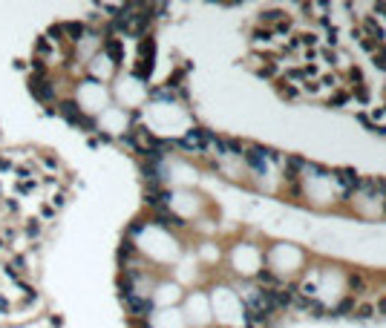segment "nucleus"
I'll use <instances>...</instances> for the list:
<instances>
[{
  "mask_svg": "<svg viewBox=\"0 0 386 328\" xmlns=\"http://www.w3.org/2000/svg\"><path fill=\"white\" fill-rule=\"evenodd\" d=\"M176 147H182V150H190V153H205V147L211 144V132L196 127V130H188V136L179 141H173Z\"/></svg>",
  "mask_w": 386,
  "mask_h": 328,
  "instance_id": "1",
  "label": "nucleus"
},
{
  "mask_svg": "<svg viewBox=\"0 0 386 328\" xmlns=\"http://www.w3.org/2000/svg\"><path fill=\"white\" fill-rule=\"evenodd\" d=\"M61 115H64L69 124H75V127H84V130H95V121L84 115V112H81V107H78L75 101H64V104H61Z\"/></svg>",
  "mask_w": 386,
  "mask_h": 328,
  "instance_id": "2",
  "label": "nucleus"
},
{
  "mask_svg": "<svg viewBox=\"0 0 386 328\" xmlns=\"http://www.w3.org/2000/svg\"><path fill=\"white\" fill-rule=\"evenodd\" d=\"M332 176H335V182L346 190V196H349L352 190H357V184H360V176H357L352 167H340V170H335Z\"/></svg>",
  "mask_w": 386,
  "mask_h": 328,
  "instance_id": "3",
  "label": "nucleus"
},
{
  "mask_svg": "<svg viewBox=\"0 0 386 328\" xmlns=\"http://www.w3.org/2000/svg\"><path fill=\"white\" fill-rule=\"evenodd\" d=\"M29 89H32V95H35L41 104H49L52 98H55V92H52V87H49V81H44L41 75H35V78L29 81Z\"/></svg>",
  "mask_w": 386,
  "mask_h": 328,
  "instance_id": "4",
  "label": "nucleus"
},
{
  "mask_svg": "<svg viewBox=\"0 0 386 328\" xmlns=\"http://www.w3.org/2000/svg\"><path fill=\"white\" fill-rule=\"evenodd\" d=\"M245 320L251 322V328H254V325H268L271 317L260 305H256V302H248V305H245Z\"/></svg>",
  "mask_w": 386,
  "mask_h": 328,
  "instance_id": "5",
  "label": "nucleus"
},
{
  "mask_svg": "<svg viewBox=\"0 0 386 328\" xmlns=\"http://www.w3.org/2000/svg\"><path fill=\"white\" fill-rule=\"evenodd\" d=\"M104 52L109 55V61H113L116 66L124 64V44L118 41V37H107V41H104Z\"/></svg>",
  "mask_w": 386,
  "mask_h": 328,
  "instance_id": "6",
  "label": "nucleus"
},
{
  "mask_svg": "<svg viewBox=\"0 0 386 328\" xmlns=\"http://www.w3.org/2000/svg\"><path fill=\"white\" fill-rule=\"evenodd\" d=\"M124 302L130 305V311L136 314V317H150V311H153V302L144 297H136V294H133L130 299H124Z\"/></svg>",
  "mask_w": 386,
  "mask_h": 328,
  "instance_id": "7",
  "label": "nucleus"
},
{
  "mask_svg": "<svg viewBox=\"0 0 386 328\" xmlns=\"http://www.w3.org/2000/svg\"><path fill=\"white\" fill-rule=\"evenodd\" d=\"M242 159H245L248 164L256 170V173H265V156H263V147H251V150H245V153H242Z\"/></svg>",
  "mask_w": 386,
  "mask_h": 328,
  "instance_id": "8",
  "label": "nucleus"
},
{
  "mask_svg": "<svg viewBox=\"0 0 386 328\" xmlns=\"http://www.w3.org/2000/svg\"><path fill=\"white\" fill-rule=\"evenodd\" d=\"M153 55H156V41L150 35H144L139 41V61H144V64H153Z\"/></svg>",
  "mask_w": 386,
  "mask_h": 328,
  "instance_id": "9",
  "label": "nucleus"
},
{
  "mask_svg": "<svg viewBox=\"0 0 386 328\" xmlns=\"http://www.w3.org/2000/svg\"><path fill=\"white\" fill-rule=\"evenodd\" d=\"M156 222H159V225H164V227H182V225H185L182 216H176V213L164 210V207H159V213H156Z\"/></svg>",
  "mask_w": 386,
  "mask_h": 328,
  "instance_id": "10",
  "label": "nucleus"
},
{
  "mask_svg": "<svg viewBox=\"0 0 386 328\" xmlns=\"http://www.w3.org/2000/svg\"><path fill=\"white\" fill-rule=\"evenodd\" d=\"M294 305H297L300 311H311L314 317H323V305H320V302H314L311 297H300V299H294Z\"/></svg>",
  "mask_w": 386,
  "mask_h": 328,
  "instance_id": "11",
  "label": "nucleus"
},
{
  "mask_svg": "<svg viewBox=\"0 0 386 328\" xmlns=\"http://www.w3.org/2000/svg\"><path fill=\"white\" fill-rule=\"evenodd\" d=\"M363 29L369 32V37H372V41H378V44H383V41H386L383 29L378 26V21H375V17H366V21H363Z\"/></svg>",
  "mask_w": 386,
  "mask_h": 328,
  "instance_id": "12",
  "label": "nucleus"
},
{
  "mask_svg": "<svg viewBox=\"0 0 386 328\" xmlns=\"http://www.w3.org/2000/svg\"><path fill=\"white\" fill-rule=\"evenodd\" d=\"M308 161L300 159V156H285V170H291V173H300V170H306Z\"/></svg>",
  "mask_w": 386,
  "mask_h": 328,
  "instance_id": "13",
  "label": "nucleus"
},
{
  "mask_svg": "<svg viewBox=\"0 0 386 328\" xmlns=\"http://www.w3.org/2000/svg\"><path fill=\"white\" fill-rule=\"evenodd\" d=\"M64 35L69 37V41H81V37H84V26H81V23H64Z\"/></svg>",
  "mask_w": 386,
  "mask_h": 328,
  "instance_id": "14",
  "label": "nucleus"
},
{
  "mask_svg": "<svg viewBox=\"0 0 386 328\" xmlns=\"http://www.w3.org/2000/svg\"><path fill=\"white\" fill-rule=\"evenodd\" d=\"M349 291H355V294H363V291H366L363 274H352V277H349Z\"/></svg>",
  "mask_w": 386,
  "mask_h": 328,
  "instance_id": "15",
  "label": "nucleus"
},
{
  "mask_svg": "<svg viewBox=\"0 0 386 328\" xmlns=\"http://www.w3.org/2000/svg\"><path fill=\"white\" fill-rule=\"evenodd\" d=\"M260 21H263V23L283 21V12H277V9H265V12H260Z\"/></svg>",
  "mask_w": 386,
  "mask_h": 328,
  "instance_id": "16",
  "label": "nucleus"
},
{
  "mask_svg": "<svg viewBox=\"0 0 386 328\" xmlns=\"http://www.w3.org/2000/svg\"><path fill=\"white\" fill-rule=\"evenodd\" d=\"M225 147H228V156H242L245 153V147H242L236 139H225Z\"/></svg>",
  "mask_w": 386,
  "mask_h": 328,
  "instance_id": "17",
  "label": "nucleus"
},
{
  "mask_svg": "<svg viewBox=\"0 0 386 328\" xmlns=\"http://www.w3.org/2000/svg\"><path fill=\"white\" fill-rule=\"evenodd\" d=\"M349 98H352L349 92H335L328 98V107H343V104H349Z\"/></svg>",
  "mask_w": 386,
  "mask_h": 328,
  "instance_id": "18",
  "label": "nucleus"
},
{
  "mask_svg": "<svg viewBox=\"0 0 386 328\" xmlns=\"http://www.w3.org/2000/svg\"><path fill=\"white\" fill-rule=\"evenodd\" d=\"M256 279H260V282H265V285H277L280 279H277V274H271V271H260V274H256Z\"/></svg>",
  "mask_w": 386,
  "mask_h": 328,
  "instance_id": "19",
  "label": "nucleus"
},
{
  "mask_svg": "<svg viewBox=\"0 0 386 328\" xmlns=\"http://www.w3.org/2000/svg\"><path fill=\"white\" fill-rule=\"evenodd\" d=\"M211 144L216 147V153L219 156H228V147H225V139H219V136H213L211 132Z\"/></svg>",
  "mask_w": 386,
  "mask_h": 328,
  "instance_id": "20",
  "label": "nucleus"
},
{
  "mask_svg": "<svg viewBox=\"0 0 386 328\" xmlns=\"http://www.w3.org/2000/svg\"><path fill=\"white\" fill-rule=\"evenodd\" d=\"M355 317H357V320H369V317H375V305H360Z\"/></svg>",
  "mask_w": 386,
  "mask_h": 328,
  "instance_id": "21",
  "label": "nucleus"
},
{
  "mask_svg": "<svg viewBox=\"0 0 386 328\" xmlns=\"http://www.w3.org/2000/svg\"><path fill=\"white\" fill-rule=\"evenodd\" d=\"M355 98L360 104H369V89L363 87V84H357V89H355Z\"/></svg>",
  "mask_w": 386,
  "mask_h": 328,
  "instance_id": "22",
  "label": "nucleus"
},
{
  "mask_svg": "<svg viewBox=\"0 0 386 328\" xmlns=\"http://www.w3.org/2000/svg\"><path fill=\"white\" fill-rule=\"evenodd\" d=\"M352 308H355V299H343V302H340V305H337V314H340V317H343V314H349L352 311Z\"/></svg>",
  "mask_w": 386,
  "mask_h": 328,
  "instance_id": "23",
  "label": "nucleus"
},
{
  "mask_svg": "<svg viewBox=\"0 0 386 328\" xmlns=\"http://www.w3.org/2000/svg\"><path fill=\"white\" fill-rule=\"evenodd\" d=\"M297 41H300V44H303V46H314V44H317V35H311V32H306V35H297Z\"/></svg>",
  "mask_w": 386,
  "mask_h": 328,
  "instance_id": "24",
  "label": "nucleus"
},
{
  "mask_svg": "<svg viewBox=\"0 0 386 328\" xmlns=\"http://www.w3.org/2000/svg\"><path fill=\"white\" fill-rule=\"evenodd\" d=\"M260 75H263V78H274V75H277V64H265L263 69H260Z\"/></svg>",
  "mask_w": 386,
  "mask_h": 328,
  "instance_id": "25",
  "label": "nucleus"
},
{
  "mask_svg": "<svg viewBox=\"0 0 386 328\" xmlns=\"http://www.w3.org/2000/svg\"><path fill=\"white\" fill-rule=\"evenodd\" d=\"M360 46H363L366 52H375V49H378V41H372V37H360Z\"/></svg>",
  "mask_w": 386,
  "mask_h": 328,
  "instance_id": "26",
  "label": "nucleus"
},
{
  "mask_svg": "<svg viewBox=\"0 0 386 328\" xmlns=\"http://www.w3.org/2000/svg\"><path fill=\"white\" fill-rule=\"evenodd\" d=\"M26 234H29V236H38V234H41V222H38V219H32L29 225H26Z\"/></svg>",
  "mask_w": 386,
  "mask_h": 328,
  "instance_id": "27",
  "label": "nucleus"
},
{
  "mask_svg": "<svg viewBox=\"0 0 386 328\" xmlns=\"http://www.w3.org/2000/svg\"><path fill=\"white\" fill-rule=\"evenodd\" d=\"M118 256H121V259H127V256H133V242H130V239H127V242H124V245H121V250H118Z\"/></svg>",
  "mask_w": 386,
  "mask_h": 328,
  "instance_id": "28",
  "label": "nucleus"
},
{
  "mask_svg": "<svg viewBox=\"0 0 386 328\" xmlns=\"http://www.w3.org/2000/svg\"><path fill=\"white\" fill-rule=\"evenodd\" d=\"M285 75H288L291 81H306V72H303V69H288Z\"/></svg>",
  "mask_w": 386,
  "mask_h": 328,
  "instance_id": "29",
  "label": "nucleus"
},
{
  "mask_svg": "<svg viewBox=\"0 0 386 328\" xmlns=\"http://www.w3.org/2000/svg\"><path fill=\"white\" fill-rule=\"evenodd\" d=\"M280 95H283V98H297V89L294 87H280Z\"/></svg>",
  "mask_w": 386,
  "mask_h": 328,
  "instance_id": "30",
  "label": "nucleus"
},
{
  "mask_svg": "<svg viewBox=\"0 0 386 328\" xmlns=\"http://www.w3.org/2000/svg\"><path fill=\"white\" fill-rule=\"evenodd\" d=\"M288 29H291V21H288V17H283V21L277 23V32L283 35V32H288Z\"/></svg>",
  "mask_w": 386,
  "mask_h": 328,
  "instance_id": "31",
  "label": "nucleus"
},
{
  "mask_svg": "<svg viewBox=\"0 0 386 328\" xmlns=\"http://www.w3.org/2000/svg\"><path fill=\"white\" fill-rule=\"evenodd\" d=\"M326 41H328L332 46L337 44V29H335V26H328V32H326Z\"/></svg>",
  "mask_w": 386,
  "mask_h": 328,
  "instance_id": "32",
  "label": "nucleus"
},
{
  "mask_svg": "<svg viewBox=\"0 0 386 328\" xmlns=\"http://www.w3.org/2000/svg\"><path fill=\"white\" fill-rule=\"evenodd\" d=\"M271 37V32L268 29H260V32H254V41H268Z\"/></svg>",
  "mask_w": 386,
  "mask_h": 328,
  "instance_id": "33",
  "label": "nucleus"
},
{
  "mask_svg": "<svg viewBox=\"0 0 386 328\" xmlns=\"http://www.w3.org/2000/svg\"><path fill=\"white\" fill-rule=\"evenodd\" d=\"M372 64L378 66V69H386V58H383V55H375V58H372Z\"/></svg>",
  "mask_w": 386,
  "mask_h": 328,
  "instance_id": "34",
  "label": "nucleus"
},
{
  "mask_svg": "<svg viewBox=\"0 0 386 328\" xmlns=\"http://www.w3.org/2000/svg\"><path fill=\"white\" fill-rule=\"evenodd\" d=\"M263 156H265L268 161H280V153H277V150H263Z\"/></svg>",
  "mask_w": 386,
  "mask_h": 328,
  "instance_id": "35",
  "label": "nucleus"
},
{
  "mask_svg": "<svg viewBox=\"0 0 386 328\" xmlns=\"http://www.w3.org/2000/svg\"><path fill=\"white\" fill-rule=\"evenodd\" d=\"M375 311H378V314H386V297H380V299H378V305H375Z\"/></svg>",
  "mask_w": 386,
  "mask_h": 328,
  "instance_id": "36",
  "label": "nucleus"
},
{
  "mask_svg": "<svg viewBox=\"0 0 386 328\" xmlns=\"http://www.w3.org/2000/svg\"><path fill=\"white\" fill-rule=\"evenodd\" d=\"M141 230H144V225H141V222H133V225H130V234H141Z\"/></svg>",
  "mask_w": 386,
  "mask_h": 328,
  "instance_id": "37",
  "label": "nucleus"
},
{
  "mask_svg": "<svg viewBox=\"0 0 386 328\" xmlns=\"http://www.w3.org/2000/svg\"><path fill=\"white\" fill-rule=\"evenodd\" d=\"M320 84H326V87H335L337 81H335V75H326V78H323V81H320Z\"/></svg>",
  "mask_w": 386,
  "mask_h": 328,
  "instance_id": "38",
  "label": "nucleus"
},
{
  "mask_svg": "<svg viewBox=\"0 0 386 328\" xmlns=\"http://www.w3.org/2000/svg\"><path fill=\"white\" fill-rule=\"evenodd\" d=\"M0 170H12V161H9L6 156H3V159H0Z\"/></svg>",
  "mask_w": 386,
  "mask_h": 328,
  "instance_id": "39",
  "label": "nucleus"
},
{
  "mask_svg": "<svg viewBox=\"0 0 386 328\" xmlns=\"http://www.w3.org/2000/svg\"><path fill=\"white\" fill-rule=\"evenodd\" d=\"M352 81H360V78H363V75H360V69H357V66H352Z\"/></svg>",
  "mask_w": 386,
  "mask_h": 328,
  "instance_id": "40",
  "label": "nucleus"
},
{
  "mask_svg": "<svg viewBox=\"0 0 386 328\" xmlns=\"http://www.w3.org/2000/svg\"><path fill=\"white\" fill-rule=\"evenodd\" d=\"M6 210L15 213V210H17V202H12V199H9V202H6Z\"/></svg>",
  "mask_w": 386,
  "mask_h": 328,
  "instance_id": "41",
  "label": "nucleus"
},
{
  "mask_svg": "<svg viewBox=\"0 0 386 328\" xmlns=\"http://www.w3.org/2000/svg\"><path fill=\"white\" fill-rule=\"evenodd\" d=\"M375 12H386V3H375Z\"/></svg>",
  "mask_w": 386,
  "mask_h": 328,
  "instance_id": "42",
  "label": "nucleus"
},
{
  "mask_svg": "<svg viewBox=\"0 0 386 328\" xmlns=\"http://www.w3.org/2000/svg\"><path fill=\"white\" fill-rule=\"evenodd\" d=\"M383 213H386V199H383Z\"/></svg>",
  "mask_w": 386,
  "mask_h": 328,
  "instance_id": "43",
  "label": "nucleus"
},
{
  "mask_svg": "<svg viewBox=\"0 0 386 328\" xmlns=\"http://www.w3.org/2000/svg\"><path fill=\"white\" fill-rule=\"evenodd\" d=\"M383 58H386V46H383Z\"/></svg>",
  "mask_w": 386,
  "mask_h": 328,
  "instance_id": "44",
  "label": "nucleus"
},
{
  "mask_svg": "<svg viewBox=\"0 0 386 328\" xmlns=\"http://www.w3.org/2000/svg\"><path fill=\"white\" fill-rule=\"evenodd\" d=\"M139 328H150V325H139Z\"/></svg>",
  "mask_w": 386,
  "mask_h": 328,
  "instance_id": "45",
  "label": "nucleus"
}]
</instances>
